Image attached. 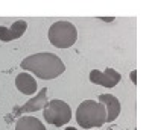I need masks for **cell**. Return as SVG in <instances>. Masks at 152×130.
<instances>
[{"mask_svg":"<svg viewBox=\"0 0 152 130\" xmlns=\"http://www.w3.org/2000/svg\"><path fill=\"white\" fill-rule=\"evenodd\" d=\"M44 120L49 124L61 127L72 120V109L66 101L53 98V100H50L47 103V106L44 108Z\"/></svg>","mask_w":152,"mask_h":130,"instance_id":"277c9868","label":"cell"},{"mask_svg":"<svg viewBox=\"0 0 152 130\" xmlns=\"http://www.w3.org/2000/svg\"><path fill=\"white\" fill-rule=\"evenodd\" d=\"M37 82L35 79L28 74V73H20L17 77H15V88L20 91L21 94L24 95H32L37 92Z\"/></svg>","mask_w":152,"mask_h":130,"instance_id":"9c48e42d","label":"cell"},{"mask_svg":"<svg viewBox=\"0 0 152 130\" xmlns=\"http://www.w3.org/2000/svg\"><path fill=\"white\" fill-rule=\"evenodd\" d=\"M66 130H76V129H73V127H67Z\"/></svg>","mask_w":152,"mask_h":130,"instance_id":"4fadbf2b","label":"cell"},{"mask_svg":"<svg viewBox=\"0 0 152 130\" xmlns=\"http://www.w3.org/2000/svg\"><path fill=\"white\" fill-rule=\"evenodd\" d=\"M122 79V74L113 68H107L105 71H99V70H93L90 73V82L100 85L104 88H114Z\"/></svg>","mask_w":152,"mask_h":130,"instance_id":"5b68a950","label":"cell"},{"mask_svg":"<svg viewBox=\"0 0 152 130\" xmlns=\"http://www.w3.org/2000/svg\"><path fill=\"white\" fill-rule=\"evenodd\" d=\"M97 101L102 103V105L105 106V110H107L105 123H113L120 113V101H119V98L111 95V94H102V95H99Z\"/></svg>","mask_w":152,"mask_h":130,"instance_id":"52a82bcc","label":"cell"},{"mask_svg":"<svg viewBox=\"0 0 152 130\" xmlns=\"http://www.w3.org/2000/svg\"><path fill=\"white\" fill-rule=\"evenodd\" d=\"M47 38L56 48H69L78 40V30L70 21H55L49 27Z\"/></svg>","mask_w":152,"mask_h":130,"instance_id":"3957f363","label":"cell"},{"mask_svg":"<svg viewBox=\"0 0 152 130\" xmlns=\"http://www.w3.org/2000/svg\"><path fill=\"white\" fill-rule=\"evenodd\" d=\"M129 76H131V80H132V83L135 85V83H137V73H135V70H134V71H131V74H129Z\"/></svg>","mask_w":152,"mask_h":130,"instance_id":"8fae6325","label":"cell"},{"mask_svg":"<svg viewBox=\"0 0 152 130\" xmlns=\"http://www.w3.org/2000/svg\"><path fill=\"white\" fill-rule=\"evenodd\" d=\"M100 20H104V21H107V23H110V21H114V17H99Z\"/></svg>","mask_w":152,"mask_h":130,"instance_id":"7c38bea8","label":"cell"},{"mask_svg":"<svg viewBox=\"0 0 152 130\" xmlns=\"http://www.w3.org/2000/svg\"><path fill=\"white\" fill-rule=\"evenodd\" d=\"M107 110L105 106L94 100H85L76 109V121L82 129H93L105 124Z\"/></svg>","mask_w":152,"mask_h":130,"instance_id":"7a4b0ae2","label":"cell"},{"mask_svg":"<svg viewBox=\"0 0 152 130\" xmlns=\"http://www.w3.org/2000/svg\"><path fill=\"white\" fill-rule=\"evenodd\" d=\"M20 67L43 80L56 79L66 71V65L61 61V58L53 53H49V51H41V53H35L24 58Z\"/></svg>","mask_w":152,"mask_h":130,"instance_id":"6da1fadb","label":"cell"},{"mask_svg":"<svg viewBox=\"0 0 152 130\" xmlns=\"http://www.w3.org/2000/svg\"><path fill=\"white\" fill-rule=\"evenodd\" d=\"M15 130H46V127L43 126V123L35 118V116H20L17 124H15Z\"/></svg>","mask_w":152,"mask_h":130,"instance_id":"30bf717a","label":"cell"},{"mask_svg":"<svg viewBox=\"0 0 152 130\" xmlns=\"http://www.w3.org/2000/svg\"><path fill=\"white\" fill-rule=\"evenodd\" d=\"M46 94H47V88H43L34 98H31L28 103H24L23 106L17 108L12 112V116H23V113H26V112H37V110L46 108L47 103H49Z\"/></svg>","mask_w":152,"mask_h":130,"instance_id":"8992f818","label":"cell"},{"mask_svg":"<svg viewBox=\"0 0 152 130\" xmlns=\"http://www.w3.org/2000/svg\"><path fill=\"white\" fill-rule=\"evenodd\" d=\"M28 29V23L24 20H18L15 21L11 27H0V41H5V43H9V41H14V40H18V38L23 36V33L26 32Z\"/></svg>","mask_w":152,"mask_h":130,"instance_id":"ba28073f","label":"cell"}]
</instances>
